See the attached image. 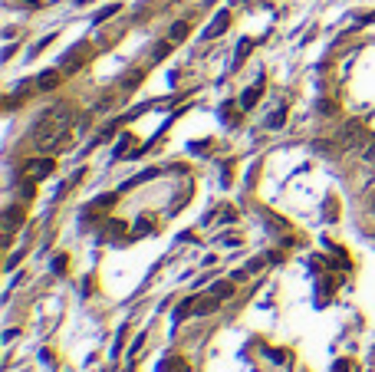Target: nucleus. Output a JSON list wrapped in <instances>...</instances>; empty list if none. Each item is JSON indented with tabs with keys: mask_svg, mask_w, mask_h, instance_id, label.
I'll return each instance as SVG.
<instances>
[{
	"mask_svg": "<svg viewBox=\"0 0 375 372\" xmlns=\"http://www.w3.org/2000/svg\"><path fill=\"white\" fill-rule=\"evenodd\" d=\"M72 112L70 109H56V112H46L43 119L36 122V132H33V138H36L40 148H53V145L66 142V126H70Z\"/></svg>",
	"mask_w": 375,
	"mask_h": 372,
	"instance_id": "obj_1",
	"label": "nucleus"
},
{
	"mask_svg": "<svg viewBox=\"0 0 375 372\" xmlns=\"http://www.w3.org/2000/svg\"><path fill=\"white\" fill-rule=\"evenodd\" d=\"M53 165H56L53 158H43V162H30V165H26V172H30L33 178H43V174H50V172H53Z\"/></svg>",
	"mask_w": 375,
	"mask_h": 372,
	"instance_id": "obj_2",
	"label": "nucleus"
},
{
	"mask_svg": "<svg viewBox=\"0 0 375 372\" xmlns=\"http://www.w3.org/2000/svg\"><path fill=\"white\" fill-rule=\"evenodd\" d=\"M260 92H264V82H257V86H250L247 92L240 96V106H244V109H254V102L260 99Z\"/></svg>",
	"mask_w": 375,
	"mask_h": 372,
	"instance_id": "obj_3",
	"label": "nucleus"
},
{
	"mask_svg": "<svg viewBox=\"0 0 375 372\" xmlns=\"http://www.w3.org/2000/svg\"><path fill=\"white\" fill-rule=\"evenodd\" d=\"M227 20H230V16H227V10H224V14H218V20H214V26L208 30V36H220V33L227 30Z\"/></svg>",
	"mask_w": 375,
	"mask_h": 372,
	"instance_id": "obj_4",
	"label": "nucleus"
},
{
	"mask_svg": "<svg viewBox=\"0 0 375 372\" xmlns=\"http://www.w3.org/2000/svg\"><path fill=\"white\" fill-rule=\"evenodd\" d=\"M56 82H60V76H56L53 70H50V72H43V76H40V89H53Z\"/></svg>",
	"mask_w": 375,
	"mask_h": 372,
	"instance_id": "obj_5",
	"label": "nucleus"
},
{
	"mask_svg": "<svg viewBox=\"0 0 375 372\" xmlns=\"http://www.w3.org/2000/svg\"><path fill=\"white\" fill-rule=\"evenodd\" d=\"M218 300H220V296H211V300H198V313H214V310H218Z\"/></svg>",
	"mask_w": 375,
	"mask_h": 372,
	"instance_id": "obj_6",
	"label": "nucleus"
},
{
	"mask_svg": "<svg viewBox=\"0 0 375 372\" xmlns=\"http://www.w3.org/2000/svg\"><path fill=\"white\" fill-rule=\"evenodd\" d=\"M181 36H188V24H174V30H172V40H181Z\"/></svg>",
	"mask_w": 375,
	"mask_h": 372,
	"instance_id": "obj_7",
	"label": "nucleus"
},
{
	"mask_svg": "<svg viewBox=\"0 0 375 372\" xmlns=\"http://www.w3.org/2000/svg\"><path fill=\"white\" fill-rule=\"evenodd\" d=\"M266 126H270V128H280V126H283V109H280V112H274V116H270V122H266Z\"/></svg>",
	"mask_w": 375,
	"mask_h": 372,
	"instance_id": "obj_8",
	"label": "nucleus"
},
{
	"mask_svg": "<svg viewBox=\"0 0 375 372\" xmlns=\"http://www.w3.org/2000/svg\"><path fill=\"white\" fill-rule=\"evenodd\" d=\"M368 208H372V211H375V194H372V204H368Z\"/></svg>",
	"mask_w": 375,
	"mask_h": 372,
	"instance_id": "obj_9",
	"label": "nucleus"
}]
</instances>
